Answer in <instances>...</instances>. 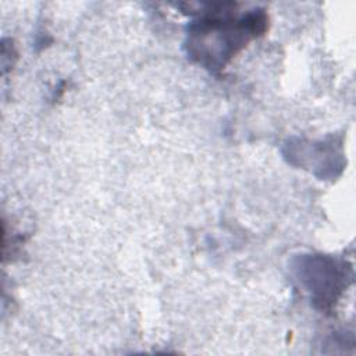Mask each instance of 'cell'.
Returning a JSON list of instances; mask_svg holds the SVG:
<instances>
[{"label": "cell", "instance_id": "1", "mask_svg": "<svg viewBox=\"0 0 356 356\" xmlns=\"http://www.w3.org/2000/svg\"><path fill=\"white\" fill-rule=\"evenodd\" d=\"M206 7L186 28L185 50L193 63L218 75L249 42L266 33L268 15L259 7L242 11L236 3Z\"/></svg>", "mask_w": 356, "mask_h": 356}, {"label": "cell", "instance_id": "2", "mask_svg": "<svg viewBox=\"0 0 356 356\" xmlns=\"http://www.w3.org/2000/svg\"><path fill=\"white\" fill-rule=\"evenodd\" d=\"M292 270L313 306L324 313L335 309L353 282L352 264L334 256L299 254L292 263Z\"/></svg>", "mask_w": 356, "mask_h": 356}]
</instances>
